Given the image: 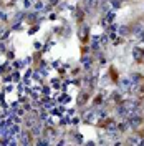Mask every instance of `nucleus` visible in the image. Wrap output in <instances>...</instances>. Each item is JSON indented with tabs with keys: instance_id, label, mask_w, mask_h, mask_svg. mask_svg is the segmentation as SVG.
Here are the masks:
<instances>
[{
	"instance_id": "obj_1",
	"label": "nucleus",
	"mask_w": 144,
	"mask_h": 146,
	"mask_svg": "<svg viewBox=\"0 0 144 146\" xmlns=\"http://www.w3.org/2000/svg\"><path fill=\"white\" fill-rule=\"evenodd\" d=\"M85 119H86L88 123H91V119H94V113H93V111H86V115H85Z\"/></svg>"
},
{
	"instance_id": "obj_2",
	"label": "nucleus",
	"mask_w": 144,
	"mask_h": 146,
	"mask_svg": "<svg viewBox=\"0 0 144 146\" xmlns=\"http://www.w3.org/2000/svg\"><path fill=\"white\" fill-rule=\"evenodd\" d=\"M119 28V33H121V35H126L127 33V27L126 25H121V27H118Z\"/></svg>"
},
{
	"instance_id": "obj_3",
	"label": "nucleus",
	"mask_w": 144,
	"mask_h": 146,
	"mask_svg": "<svg viewBox=\"0 0 144 146\" xmlns=\"http://www.w3.org/2000/svg\"><path fill=\"white\" fill-rule=\"evenodd\" d=\"M23 136H22V143H25V145H28L30 143V139H28V133H22Z\"/></svg>"
},
{
	"instance_id": "obj_4",
	"label": "nucleus",
	"mask_w": 144,
	"mask_h": 146,
	"mask_svg": "<svg viewBox=\"0 0 144 146\" xmlns=\"http://www.w3.org/2000/svg\"><path fill=\"white\" fill-rule=\"evenodd\" d=\"M134 58H136V60H139V58H141V50H139V48H136V50H134Z\"/></svg>"
},
{
	"instance_id": "obj_5",
	"label": "nucleus",
	"mask_w": 144,
	"mask_h": 146,
	"mask_svg": "<svg viewBox=\"0 0 144 146\" xmlns=\"http://www.w3.org/2000/svg\"><path fill=\"white\" fill-rule=\"evenodd\" d=\"M111 5L116 9V7H119V5H121V0H111Z\"/></svg>"
},
{
	"instance_id": "obj_6",
	"label": "nucleus",
	"mask_w": 144,
	"mask_h": 146,
	"mask_svg": "<svg viewBox=\"0 0 144 146\" xmlns=\"http://www.w3.org/2000/svg\"><path fill=\"white\" fill-rule=\"evenodd\" d=\"M46 136L53 139V138H55V131H53V129H48V131H46Z\"/></svg>"
},
{
	"instance_id": "obj_7",
	"label": "nucleus",
	"mask_w": 144,
	"mask_h": 146,
	"mask_svg": "<svg viewBox=\"0 0 144 146\" xmlns=\"http://www.w3.org/2000/svg\"><path fill=\"white\" fill-rule=\"evenodd\" d=\"M141 30H143V27H141V25H136L134 30H133V33H141Z\"/></svg>"
},
{
	"instance_id": "obj_8",
	"label": "nucleus",
	"mask_w": 144,
	"mask_h": 146,
	"mask_svg": "<svg viewBox=\"0 0 144 146\" xmlns=\"http://www.w3.org/2000/svg\"><path fill=\"white\" fill-rule=\"evenodd\" d=\"M35 9H43V3H42V2H38V3H35Z\"/></svg>"
},
{
	"instance_id": "obj_9",
	"label": "nucleus",
	"mask_w": 144,
	"mask_h": 146,
	"mask_svg": "<svg viewBox=\"0 0 144 146\" xmlns=\"http://www.w3.org/2000/svg\"><path fill=\"white\" fill-rule=\"evenodd\" d=\"M3 121H5V119H3L2 116H0V126H3Z\"/></svg>"
}]
</instances>
